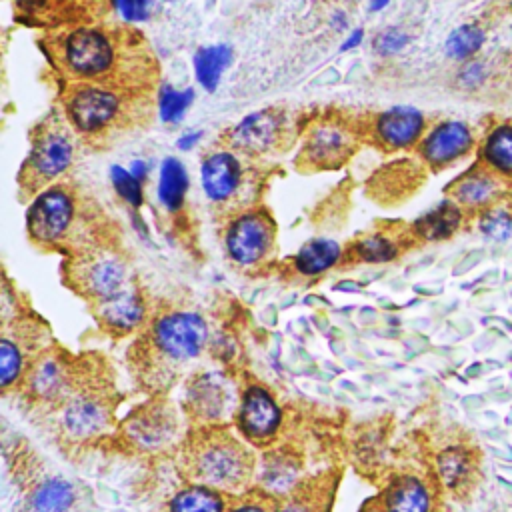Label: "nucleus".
<instances>
[{
    "label": "nucleus",
    "mask_w": 512,
    "mask_h": 512,
    "mask_svg": "<svg viewBox=\"0 0 512 512\" xmlns=\"http://www.w3.org/2000/svg\"><path fill=\"white\" fill-rule=\"evenodd\" d=\"M46 50L66 84H96L150 94L158 66L138 30L108 24H82L50 30Z\"/></svg>",
    "instance_id": "f257e3e1"
},
{
    "label": "nucleus",
    "mask_w": 512,
    "mask_h": 512,
    "mask_svg": "<svg viewBox=\"0 0 512 512\" xmlns=\"http://www.w3.org/2000/svg\"><path fill=\"white\" fill-rule=\"evenodd\" d=\"M208 324L188 308H166L150 316L130 346L128 362L136 382L152 394L168 390L204 352Z\"/></svg>",
    "instance_id": "f03ea898"
},
{
    "label": "nucleus",
    "mask_w": 512,
    "mask_h": 512,
    "mask_svg": "<svg viewBox=\"0 0 512 512\" xmlns=\"http://www.w3.org/2000/svg\"><path fill=\"white\" fill-rule=\"evenodd\" d=\"M178 468L188 482L238 496L252 488L256 454L240 432L224 424H204L194 426L182 440Z\"/></svg>",
    "instance_id": "7ed1b4c3"
},
{
    "label": "nucleus",
    "mask_w": 512,
    "mask_h": 512,
    "mask_svg": "<svg viewBox=\"0 0 512 512\" xmlns=\"http://www.w3.org/2000/svg\"><path fill=\"white\" fill-rule=\"evenodd\" d=\"M98 206H90L68 184H52L32 196L26 212L28 236L46 250H62L66 256L104 244L98 238Z\"/></svg>",
    "instance_id": "20e7f679"
},
{
    "label": "nucleus",
    "mask_w": 512,
    "mask_h": 512,
    "mask_svg": "<svg viewBox=\"0 0 512 512\" xmlns=\"http://www.w3.org/2000/svg\"><path fill=\"white\" fill-rule=\"evenodd\" d=\"M150 112V94L114 90L96 84H68L64 116L76 134L104 138L138 126Z\"/></svg>",
    "instance_id": "39448f33"
},
{
    "label": "nucleus",
    "mask_w": 512,
    "mask_h": 512,
    "mask_svg": "<svg viewBox=\"0 0 512 512\" xmlns=\"http://www.w3.org/2000/svg\"><path fill=\"white\" fill-rule=\"evenodd\" d=\"M64 114L46 116L32 132L30 152L18 172V184L24 194L36 196L52 186L74 162L76 138Z\"/></svg>",
    "instance_id": "423d86ee"
},
{
    "label": "nucleus",
    "mask_w": 512,
    "mask_h": 512,
    "mask_svg": "<svg viewBox=\"0 0 512 512\" xmlns=\"http://www.w3.org/2000/svg\"><path fill=\"white\" fill-rule=\"evenodd\" d=\"M200 182L204 196L226 218L256 206L260 176L252 158L232 148L210 152L200 166Z\"/></svg>",
    "instance_id": "0eeeda50"
},
{
    "label": "nucleus",
    "mask_w": 512,
    "mask_h": 512,
    "mask_svg": "<svg viewBox=\"0 0 512 512\" xmlns=\"http://www.w3.org/2000/svg\"><path fill=\"white\" fill-rule=\"evenodd\" d=\"M56 432L66 442H88L112 428L114 394L112 386L92 370L86 380L60 404L48 410Z\"/></svg>",
    "instance_id": "6e6552de"
},
{
    "label": "nucleus",
    "mask_w": 512,
    "mask_h": 512,
    "mask_svg": "<svg viewBox=\"0 0 512 512\" xmlns=\"http://www.w3.org/2000/svg\"><path fill=\"white\" fill-rule=\"evenodd\" d=\"M64 276L90 304L104 302L134 284L126 258L108 242L68 256Z\"/></svg>",
    "instance_id": "1a4fd4ad"
},
{
    "label": "nucleus",
    "mask_w": 512,
    "mask_h": 512,
    "mask_svg": "<svg viewBox=\"0 0 512 512\" xmlns=\"http://www.w3.org/2000/svg\"><path fill=\"white\" fill-rule=\"evenodd\" d=\"M90 372V368H80L70 354L46 348L32 360L24 378L20 380V386L28 400L48 406L50 410L68 398Z\"/></svg>",
    "instance_id": "9d476101"
},
{
    "label": "nucleus",
    "mask_w": 512,
    "mask_h": 512,
    "mask_svg": "<svg viewBox=\"0 0 512 512\" xmlns=\"http://www.w3.org/2000/svg\"><path fill=\"white\" fill-rule=\"evenodd\" d=\"M358 142V128L344 116H318L302 132L298 160L306 170H334L354 156Z\"/></svg>",
    "instance_id": "9b49d317"
},
{
    "label": "nucleus",
    "mask_w": 512,
    "mask_h": 512,
    "mask_svg": "<svg viewBox=\"0 0 512 512\" xmlns=\"http://www.w3.org/2000/svg\"><path fill=\"white\" fill-rule=\"evenodd\" d=\"M276 224L268 210L248 208L226 218L224 248L232 262L238 266L262 264L274 248Z\"/></svg>",
    "instance_id": "f8f14e48"
},
{
    "label": "nucleus",
    "mask_w": 512,
    "mask_h": 512,
    "mask_svg": "<svg viewBox=\"0 0 512 512\" xmlns=\"http://www.w3.org/2000/svg\"><path fill=\"white\" fill-rule=\"evenodd\" d=\"M292 120L282 108H262L244 116L226 134V142L232 150L256 160L258 156L276 154L292 140Z\"/></svg>",
    "instance_id": "ddd939ff"
},
{
    "label": "nucleus",
    "mask_w": 512,
    "mask_h": 512,
    "mask_svg": "<svg viewBox=\"0 0 512 512\" xmlns=\"http://www.w3.org/2000/svg\"><path fill=\"white\" fill-rule=\"evenodd\" d=\"M240 392L220 372H198L186 384V414L196 426L224 424L236 416Z\"/></svg>",
    "instance_id": "4468645a"
},
{
    "label": "nucleus",
    "mask_w": 512,
    "mask_h": 512,
    "mask_svg": "<svg viewBox=\"0 0 512 512\" xmlns=\"http://www.w3.org/2000/svg\"><path fill=\"white\" fill-rule=\"evenodd\" d=\"M234 422L246 442L252 446H268L280 432L282 410L268 388L262 384H248L240 392Z\"/></svg>",
    "instance_id": "2eb2a0df"
},
{
    "label": "nucleus",
    "mask_w": 512,
    "mask_h": 512,
    "mask_svg": "<svg viewBox=\"0 0 512 512\" xmlns=\"http://www.w3.org/2000/svg\"><path fill=\"white\" fill-rule=\"evenodd\" d=\"M44 336L32 322L14 320L4 326L0 336V384L6 392L8 388L20 384L32 360L46 350Z\"/></svg>",
    "instance_id": "dca6fc26"
},
{
    "label": "nucleus",
    "mask_w": 512,
    "mask_h": 512,
    "mask_svg": "<svg viewBox=\"0 0 512 512\" xmlns=\"http://www.w3.org/2000/svg\"><path fill=\"white\" fill-rule=\"evenodd\" d=\"M178 430L180 420L176 410L162 400L142 406L124 424L126 438L142 450H158L168 446L176 438Z\"/></svg>",
    "instance_id": "f3484780"
},
{
    "label": "nucleus",
    "mask_w": 512,
    "mask_h": 512,
    "mask_svg": "<svg viewBox=\"0 0 512 512\" xmlns=\"http://www.w3.org/2000/svg\"><path fill=\"white\" fill-rule=\"evenodd\" d=\"M94 314L104 332L112 336L138 334L150 320L144 292L132 284L120 294L94 304Z\"/></svg>",
    "instance_id": "a211bd4d"
},
{
    "label": "nucleus",
    "mask_w": 512,
    "mask_h": 512,
    "mask_svg": "<svg viewBox=\"0 0 512 512\" xmlns=\"http://www.w3.org/2000/svg\"><path fill=\"white\" fill-rule=\"evenodd\" d=\"M24 18L46 26L98 24L106 10V0H18Z\"/></svg>",
    "instance_id": "6ab92c4d"
},
{
    "label": "nucleus",
    "mask_w": 512,
    "mask_h": 512,
    "mask_svg": "<svg viewBox=\"0 0 512 512\" xmlns=\"http://www.w3.org/2000/svg\"><path fill=\"white\" fill-rule=\"evenodd\" d=\"M424 132V116L420 110L410 106H394L380 112L372 126L370 138L386 150L410 148L420 140Z\"/></svg>",
    "instance_id": "aec40b11"
},
{
    "label": "nucleus",
    "mask_w": 512,
    "mask_h": 512,
    "mask_svg": "<svg viewBox=\"0 0 512 512\" xmlns=\"http://www.w3.org/2000/svg\"><path fill=\"white\" fill-rule=\"evenodd\" d=\"M472 146V134L462 122H442L420 142V154L432 168H442L466 154Z\"/></svg>",
    "instance_id": "412c9836"
},
{
    "label": "nucleus",
    "mask_w": 512,
    "mask_h": 512,
    "mask_svg": "<svg viewBox=\"0 0 512 512\" xmlns=\"http://www.w3.org/2000/svg\"><path fill=\"white\" fill-rule=\"evenodd\" d=\"M336 474L326 472L304 480L276 500V512H330L336 494Z\"/></svg>",
    "instance_id": "4be33fe9"
},
{
    "label": "nucleus",
    "mask_w": 512,
    "mask_h": 512,
    "mask_svg": "<svg viewBox=\"0 0 512 512\" xmlns=\"http://www.w3.org/2000/svg\"><path fill=\"white\" fill-rule=\"evenodd\" d=\"M380 498L384 512H432L434 504L430 484L414 472L394 476Z\"/></svg>",
    "instance_id": "5701e85b"
},
{
    "label": "nucleus",
    "mask_w": 512,
    "mask_h": 512,
    "mask_svg": "<svg viewBox=\"0 0 512 512\" xmlns=\"http://www.w3.org/2000/svg\"><path fill=\"white\" fill-rule=\"evenodd\" d=\"M400 234L392 228H378L358 236L344 252V262L362 264H384L400 256L402 252Z\"/></svg>",
    "instance_id": "b1692460"
},
{
    "label": "nucleus",
    "mask_w": 512,
    "mask_h": 512,
    "mask_svg": "<svg viewBox=\"0 0 512 512\" xmlns=\"http://www.w3.org/2000/svg\"><path fill=\"white\" fill-rule=\"evenodd\" d=\"M228 504V494L186 480L184 486L176 488V492L166 498L162 512H226Z\"/></svg>",
    "instance_id": "393cba45"
},
{
    "label": "nucleus",
    "mask_w": 512,
    "mask_h": 512,
    "mask_svg": "<svg viewBox=\"0 0 512 512\" xmlns=\"http://www.w3.org/2000/svg\"><path fill=\"white\" fill-rule=\"evenodd\" d=\"M476 456L474 450L462 444L446 446L436 456V472L440 482L452 490L462 492L468 488L476 476Z\"/></svg>",
    "instance_id": "a878e982"
},
{
    "label": "nucleus",
    "mask_w": 512,
    "mask_h": 512,
    "mask_svg": "<svg viewBox=\"0 0 512 512\" xmlns=\"http://www.w3.org/2000/svg\"><path fill=\"white\" fill-rule=\"evenodd\" d=\"M344 260L342 246L330 238H314L294 254V270L302 276H318Z\"/></svg>",
    "instance_id": "bb28decb"
},
{
    "label": "nucleus",
    "mask_w": 512,
    "mask_h": 512,
    "mask_svg": "<svg viewBox=\"0 0 512 512\" xmlns=\"http://www.w3.org/2000/svg\"><path fill=\"white\" fill-rule=\"evenodd\" d=\"M28 500L32 512H70L76 502V492L68 480L46 476L34 484Z\"/></svg>",
    "instance_id": "cd10ccee"
},
{
    "label": "nucleus",
    "mask_w": 512,
    "mask_h": 512,
    "mask_svg": "<svg viewBox=\"0 0 512 512\" xmlns=\"http://www.w3.org/2000/svg\"><path fill=\"white\" fill-rule=\"evenodd\" d=\"M460 220H462L460 208L452 202H444V204L436 206L434 210L426 212L424 216H420L412 224V234L416 238L428 240V242L446 240L458 230Z\"/></svg>",
    "instance_id": "c85d7f7f"
},
{
    "label": "nucleus",
    "mask_w": 512,
    "mask_h": 512,
    "mask_svg": "<svg viewBox=\"0 0 512 512\" xmlns=\"http://www.w3.org/2000/svg\"><path fill=\"white\" fill-rule=\"evenodd\" d=\"M188 192V172L178 158H164L158 176V200L168 212H178L184 206Z\"/></svg>",
    "instance_id": "c756f323"
},
{
    "label": "nucleus",
    "mask_w": 512,
    "mask_h": 512,
    "mask_svg": "<svg viewBox=\"0 0 512 512\" xmlns=\"http://www.w3.org/2000/svg\"><path fill=\"white\" fill-rule=\"evenodd\" d=\"M232 62V48L226 44L202 46L194 54V74L200 86L208 92H214L220 84L222 72Z\"/></svg>",
    "instance_id": "7c9ffc66"
},
{
    "label": "nucleus",
    "mask_w": 512,
    "mask_h": 512,
    "mask_svg": "<svg viewBox=\"0 0 512 512\" xmlns=\"http://www.w3.org/2000/svg\"><path fill=\"white\" fill-rule=\"evenodd\" d=\"M484 158L498 172L512 176V126H500L490 132L484 144Z\"/></svg>",
    "instance_id": "2f4dec72"
},
{
    "label": "nucleus",
    "mask_w": 512,
    "mask_h": 512,
    "mask_svg": "<svg viewBox=\"0 0 512 512\" xmlns=\"http://www.w3.org/2000/svg\"><path fill=\"white\" fill-rule=\"evenodd\" d=\"M496 194V182L486 174H472L454 186V198L464 206H480Z\"/></svg>",
    "instance_id": "473e14b6"
},
{
    "label": "nucleus",
    "mask_w": 512,
    "mask_h": 512,
    "mask_svg": "<svg viewBox=\"0 0 512 512\" xmlns=\"http://www.w3.org/2000/svg\"><path fill=\"white\" fill-rule=\"evenodd\" d=\"M194 100V90L186 88V90H176L170 84H162L158 88V114L162 118V122L174 124L178 120H182L184 112L188 110V106Z\"/></svg>",
    "instance_id": "72a5a7b5"
},
{
    "label": "nucleus",
    "mask_w": 512,
    "mask_h": 512,
    "mask_svg": "<svg viewBox=\"0 0 512 512\" xmlns=\"http://www.w3.org/2000/svg\"><path fill=\"white\" fill-rule=\"evenodd\" d=\"M484 42V34L482 30H478L476 26H460L456 28L448 40H446V52L450 58H456V60H462V58H468L472 56Z\"/></svg>",
    "instance_id": "f704fd0d"
},
{
    "label": "nucleus",
    "mask_w": 512,
    "mask_h": 512,
    "mask_svg": "<svg viewBox=\"0 0 512 512\" xmlns=\"http://www.w3.org/2000/svg\"><path fill=\"white\" fill-rule=\"evenodd\" d=\"M110 180L118 196L130 204L132 208H140L144 202V190H142V180H138L128 168L114 164L110 168Z\"/></svg>",
    "instance_id": "c9c22d12"
},
{
    "label": "nucleus",
    "mask_w": 512,
    "mask_h": 512,
    "mask_svg": "<svg viewBox=\"0 0 512 512\" xmlns=\"http://www.w3.org/2000/svg\"><path fill=\"white\" fill-rule=\"evenodd\" d=\"M278 496L262 492V490H248L238 496H230V504L226 512H276Z\"/></svg>",
    "instance_id": "e433bc0d"
},
{
    "label": "nucleus",
    "mask_w": 512,
    "mask_h": 512,
    "mask_svg": "<svg viewBox=\"0 0 512 512\" xmlns=\"http://www.w3.org/2000/svg\"><path fill=\"white\" fill-rule=\"evenodd\" d=\"M480 228L492 240L502 242V240H508L512 234V218L504 210H490L482 216Z\"/></svg>",
    "instance_id": "4c0bfd02"
},
{
    "label": "nucleus",
    "mask_w": 512,
    "mask_h": 512,
    "mask_svg": "<svg viewBox=\"0 0 512 512\" xmlns=\"http://www.w3.org/2000/svg\"><path fill=\"white\" fill-rule=\"evenodd\" d=\"M408 34L402 32L400 28H384L382 32H378L372 40V48L382 54V56H390L400 52L406 44H408Z\"/></svg>",
    "instance_id": "58836bf2"
},
{
    "label": "nucleus",
    "mask_w": 512,
    "mask_h": 512,
    "mask_svg": "<svg viewBox=\"0 0 512 512\" xmlns=\"http://www.w3.org/2000/svg\"><path fill=\"white\" fill-rule=\"evenodd\" d=\"M112 4L126 22H142L150 16L154 0H112Z\"/></svg>",
    "instance_id": "ea45409f"
},
{
    "label": "nucleus",
    "mask_w": 512,
    "mask_h": 512,
    "mask_svg": "<svg viewBox=\"0 0 512 512\" xmlns=\"http://www.w3.org/2000/svg\"><path fill=\"white\" fill-rule=\"evenodd\" d=\"M460 80L462 84L466 86H472V84H478L482 80V66L478 62H470L464 66L462 74H460Z\"/></svg>",
    "instance_id": "a19ab883"
},
{
    "label": "nucleus",
    "mask_w": 512,
    "mask_h": 512,
    "mask_svg": "<svg viewBox=\"0 0 512 512\" xmlns=\"http://www.w3.org/2000/svg\"><path fill=\"white\" fill-rule=\"evenodd\" d=\"M200 140H202V132H200V130H194V132L182 134V136L176 140V144H178L180 150H190V148H194Z\"/></svg>",
    "instance_id": "79ce46f5"
},
{
    "label": "nucleus",
    "mask_w": 512,
    "mask_h": 512,
    "mask_svg": "<svg viewBox=\"0 0 512 512\" xmlns=\"http://www.w3.org/2000/svg\"><path fill=\"white\" fill-rule=\"evenodd\" d=\"M362 38H364V30L362 28H356L346 40H344V44H342V50H350V48H356L360 42H362Z\"/></svg>",
    "instance_id": "37998d69"
},
{
    "label": "nucleus",
    "mask_w": 512,
    "mask_h": 512,
    "mask_svg": "<svg viewBox=\"0 0 512 512\" xmlns=\"http://www.w3.org/2000/svg\"><path fill=\"white\" fill-rule=\"evenodd\" d=\"M130 172H132L138 180H144L146 174H148V166L144 164V160H134L132 166H130Z\"/></svg>",
    "instance_id": "c03bdc74"
},
{
    "label": "nucleus",
    "mask_w": 512,
    "mask_h": 512,
    "mask_svg": "<svg viewBox=\"0 0 512 512\" xmlns=\"http://www.w3.org/2000/svg\"><path fill=\"white\" fill-rule=\"evenodd\" d=\"M360 512H384V504H382V498H380V496L372 498L370 502H366V504L360 508Z\"/></svg>",
    "instance_id": "a18cd8bd"
},
{
    "label": "nucleus",
    "mask_w": 512,
    "mask_h": 512,
    "mask_svg": "<svg viewBox=\"0 0 512 512\" xmlns=\"http://www.w3.org/2000/svg\"><path fill=\"white\" fill-rule=\"evenodd\" d=\"M388 2H390V0H370V10H372V12H378V10H382Z\"/></svg>",
    "instance_id": "49530a36"
},
{
    "label": "nucleus",
    "mask_w": 512,
    "mask_h": 512,
    "mask_svg": "<svg viewBox=\"0 0 512 512\" xmlns=\"http://www.w3.org/2000/svg\"><path fill=\"white\" fill-rule=\"evenodd\" d=\"M168 2H172V0H168Z\"/></svg>",
    "instance_id": "de8ad7c7"
}]
</instances>
